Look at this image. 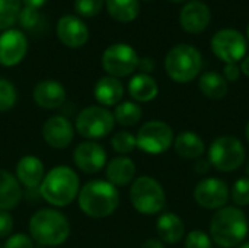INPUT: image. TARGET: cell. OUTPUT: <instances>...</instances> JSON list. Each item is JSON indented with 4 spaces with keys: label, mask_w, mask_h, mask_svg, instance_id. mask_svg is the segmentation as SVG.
Masks as SVG:
<instances>
[{
    "label": "cell",
    "mask_w": 249,
    "mask_h": 248,
    "mask_svg": "<svg viewBox=\"0 0 249 248\" xmlns=\"http://www.w3.org/2000/svg\"><path fill=\"white\" fill-rule=\"evenodd\" d=\"M248 231V218L238 206L219 209L210 222V238L223 248L239 247L247 238Z\"/></svg>",
    "instance_id": "cell-1"
},
{
    "label": "cell",
    "mask_w": 249,
    "mask_h": 248,
    "mask_svg": "<svg viewBox=\"0 0 249 248\" xmlns=\"http://www.w3.org/2000/svg\"><path fill=\"white\" fill-rule=\"evenodd\" d=\"M80 191V181L77 174L66 165H58L47 172L44 177L39 193L41 197L57 208L69 206L77 199Z\"/></svg>",
    "instance_id": "cell-2"
},
{
    "label": "cell",
    "mask_w": 249,
    "mask_h": 248,
    "mask_svg": "<svg viewBox=\"0 0 249 248\" xmlns=\"http://www.w3.org/2000/svg\"><path fill=\"white\" fill-rule=\"evenodd\" d=\"M80 210L95 219H102L112 215L120 205L117 187L105 180H95L85 184L77 196Z\"/></svg>",
    "instance_id": "cell-3"
},
{
    "label": "cell",
    "mask_w": 249,
    "mask_h": 248,
    "mask_svg": "<svg viewBox=\"0 0 249 248\" xmlns=\"http://www.w3.org/2000/svg\"><path fill=\"white\" fill-rule=\"evenodd\" d=\"M29 235L44 247L61 246L70 235L69 219L55 209H41L31 216Z\"/></svg>",
    "instance_id": "cell-4"
},
{
    "label": "cell",
    "mask_w": 249,
    "mask_h": 248,
    "mask_svg": "<svg viewBox=\"0 0 249 248\" xmlns=\"http://www.w3.org/2000/svg\"><path fill=\"white\" fill-rule=\"evenodd\" d=\"M203 69L201 53L188 44H179L171 48L165 57V70L168 76L178 83L194 80Z\"/></svg>",
    "instance_id": "cell-5"
},
{
    "label": "cell",
    "mask_w": 249,
    "mask_h": 248,
    "mask_svg": "<svg viewBox=\"0 0 249 248\" xmlns=\"http://www.w3.org/2000/svg\"><path fill=\"white\" fill-rule=\"evenodd\" d=\"M130 200L133 208L142 215H158L166 205V194L160 183L149 175L139 177L130 189Z\"/></svg>",
    "instance_id": "cell-6"
},
{
    "label": "cell",
    "mask_w": 249,
    "mask_h": 248,
    "mask_svg": "<svg viewBox=\"0 0 249 248\" xmlns=\"http://www.w3.org/2000/svg\"><path fill=\"white\" fill-rule=\"evenodd\" d=\"M245 148L235 136L214 139L209 149V162L220 172L236 171L245 162Z\"/></svg>",
    "instance_id": "cell-7"
},
{
    "label": "cell",
    "mask_w": 249,
    "mask_h": 248,
    "mask_svg": "<svg viewBox=\"0 0 249 248\" xmlns=\"http://www.w3.org/2000/svg\"><path fill=\"white\" fill-rule=\"evenodd\" d=\"M115 126L114 114L101 105H90L77 114L74 130L88 140H96L108 136Z\"/></svg>",
    "instance_id": "cell-8"
},
{
    "label": "cell",
    "mask_w": 249,
    "mask_h": 248,
    "mask_svg": "<svg viewBox=\"0 0 249 248\" xmlns=\"http://www.w3.org/2000/svg\"><path fill=\"white\" fill-rule=\"evenodd\" d=\"M174 139L172 127L159 120L144 123L136 136L137 148L149 155H160L166 152L174 145Z\"/></svg>",
    "instance_id": "cell-9"
},
{
    "label": "cell",
    "mask_w": 249,
    "mask_h": 248,
    "mask_svg": "<svg viewBox=\"0 0 249 248\" xmlns=\"http://www.w3.org/2000/svg\"><path fill=\"white\" fill-rule=\"evenodd\" d=\"M139 60V54L131 45L115 42L104 51L101 63L108 76L120 79L130 76L137 69Z\"/></svg>",
    "instance_id": "cell-10"
},
{
    "label": "cell",
    "mask_w": 249,
    "mask_h": 248,
    "mask_svg": "<svg viewBox=\"0 0 249 248\" xmlns=\"http://www.w3.org/2000/svg\"><path fill=\"white\" fill-rule=\"evenodd\" d=\"M248 50L247 38L233 28H225L217 31L212 38V51L217 58L229 63H238L245 58Z\"/></svg>",
    "instance_id": "cell-11"
},
{
    "label": "cell",
    "mask_w": 249,
    "mask_h": 248,
    "mask_svg": "<svg viewBox=\"0 0 249 248\" xmlns=\"http://www.w3.org/2000/svg\"><path fill=\"white\" fill-rule=\"evenodd\" d=\"M231 197L228 184L214 177L203 178L194 189V200L198 206L209 210H219L226 206Z\"/></svg>",
    "instance_id": "cell-12"
},
{
    "label": "cell",
    "mask_w": 249,
    "mask_h": 248,
    "mask_svg": "<svg viewBox=\"0 0 249 248\" xmlns=\"http://www.w3.org/2000/svg\"><path fill=\"white\" fill-rule=\"evenodd\" d=\"M28 39L19 29L10 28L0 34V64L4 67L18 66L26 56Z\"/></svg>",
    "instance_id": "cell-13"
},
{
    "label": "cell",
    "mask_w": 249,
    "mask_h": 248,
    "mask_svg": "<svg viewBox=\"0 0 249 248\" xmlns=\"http://www.w3.org/2000/svg\"><path fill=\"white\" fill-rule=\"evenodd\" d=\"M57 37L63 45L69 48H79L83 47L89 39V29L88 25L83 22L82 18L76 15H64L58 19L55 28Z\"/></svg>",
    "instance_id": "cell-14"
},
{
    "label": "cell",
    "mask_w": 249,
    "mask_h": 248,
    "mask_svg": "<svg viewBox=\"0 0 249 248\" xmlns=\"http://www.w3.org/2000/svg\"><path fill=\"white\" fill-rule=\"evenodd\" d=\"M73 161L80 171L95 174L107 165V152L93 140L82 142L73 152Z\"/></svg>",
    "instance_id": "cell-15"
},
{
    "label": "cell",
    "mask_w": 249,
    "mask_h": 248,
    "mask_svg": "<svg viewBox=\"0 0 249 248\" xmlns=\"http://www.w3.org/2000/svg\"><path fill=\"white\" fill-rule=\"evenodd\" d=\"M42 137L51 148L64 149L73 142L74 127L66 117L53 115L42 126Z\"/></svg>",
    "instance_id": "cell-16"
},
{
    "label": "cell",
    "mask_w": 249,
    "mask_h": 248,
    "mask_svg": "<svg viewBox=\"0 0 249 248\" xmlns=\"http://www.w3.org/2000/svg\"><path fill=\"white\" fill-rule=\"evenodd\" d=\"M212 20V12L209 6L200 0L187 3L179 13V23L188 34H201Z\"/></svg>",
    "instance_id": "cell-17"
},
{
    "label": "cell",
    "mask_w": 249,
    "mask_h": 248,
    "mask_svg": "<svg viewBox=\"0 0 249 248\" xmlns=\"http://www.w3.org/2000/svg\"><path fill=\"white\" fill-rule=\"evenodd\" d=\"M32 96L38 107L44 110H55L64 104L66 89L60 82L47 79L35 85Z\"/></svg>",
    "instance_id": "cell-18"
},
{
    "label": "cell",
    "mask_w": 249,
    "mask_h": 248,
    "mask_svg": "<svg viewBox=\"0 0 249 248\" xmlns=\"http://www.w3.org/2000/svg\"><path fill=\"white\" fill-rule=\"evenodd\" d=\"M20 186L26 189H36L41 186L45 177V168L39 158L34 155H26L19 159L16 165V175Z\"/></svg>",
    "instance_id": "cell-19"
},
{
    "label": "cell",
    "mask_w": 249,
    "mask_h": 248,
    "mask_svg": "<svg viewBox=\"0 0 249 248\" xmlns=\"http://www.w3.org/2000/svg\"><path fill=\"white\" fill-rule=\"evenodd\" d=\"M107 181L114 187H123L130 184L136 177V164L128 156H117L107 164Z\"/></svg>",
    "instance_id": "cell-20"
},
{
    "label": "cell",
    "mask_w": 249,
    "mask_h": 248,
    "mask_svg": "<svg viewBox=\"0 0 249 248\" xmlns=\"http://www.w3.org/2000/svg\"><path fill=\"white\" fill-rule=\"evenodd\" d=\"M93 95L101 104V107H114L118 105L123 99L124 86L120 79L112 76H104L96 82L93 88Z\"/></svg>",
    "instance_id": "cell-21"
},
{
    "label": "cell",
    "mask_w": 249,
    "mask_h": 248,
    "mask_svg": "<svg viewBox=\"0 0 249 248\" xmlns=\"http://www.w3.org/2000/svg\"><path fill=\"white\" fill-rule=\"evenodd\" d=\"M156 231L159 238L166 244H177L185 237L184 221L172 212H166L159 216L156 222Z\"/></svg>",
    "instance_id": "cell-22"
},
{
    "label": "cell",
    "mask_w": 249,
    "mask_h": 248,
    "mask_svg": "<svg viewBox=\"0 0 249 248\" xmlns=\"http://www.w3.org/2000/svg\"><path fill=\"white\" fill-rule=\"evenodd\" d=\"M22 200V186L9 171L0 170V210H12Z\"/></svg>",
    "instance_id": "cell-23"
},
{
    "label": "cell",
    "mask_w": 249,
    "mask_h": 248,
    "mask_svg": "<svg viewBox=\"0 0 249 248\" xmlns=\"http://www.w3.org/2000/svg\"><path fill=\"white\" fill-rule=\"evenodd\" d=\"M175 152L184 159H200L206 152L203 139L194 132H182L174 139Z\"/></svg>",
    "instance_id": "cell-24"
},
{
    "label": "cell",
    "mask_w": 249,
    "mask_h": 248,
    "mask_svg": "<svg viewBox=\"0 0 249 248\" xmlns=\"http://www.w3.org/2000/svg\"><path fill=\"white\" fill-rule=\"evenodd\" d=\"M128 94L137 102H150L158 96L159 86L150 75L139 73L130 79Z\"/></svg>",
    "instance_id": "cell-25"
},
{
    "label": "cell",
    "mask_w": 249,
    "mask_h": 248,
    "mask_svg": "<svg viewBox=\"0 0 249 248\" xmlns=\"http://www.w3.org/2000/svg\"><path fill=\"white\" fill-rule=\"evenodd\" d=\"M198 88L201 94L209 99H222L226 96L229 88L228 80L223 77V75L217 72H207L200 76Z\"/></svg>",
    "instance_id": "cell-26"
},
{
    "label": "cell",
    "mask_w": 249,
    "mask_h": 248,
    "mask_svg": "<svg viewBox=\"0 0 249 248\" xmlns=\"http://www.w3.org/2000/svg\"><path fill=\"white\" fill-rule=\"evenodd\" d=\"M107 10L117 22H133L140 13L139 0H105Z\"/></svg>",
    "instance_id": "cell-27"
},
{
    "label": "cell",
    "mask_w": 249,
    "mask_h": 248,
    "mask_svg": "<svg viewBox=\"0 0 249 248\" xmlns=\"http://www.w3.org/2000/svg\"><path fill=\"white\" fill-rule=\"evenodd\" d=\"M114 120L115 123L124 126V127H131L134 124H137L143 115V111L140 108V105L137 102L133 101H124L120 102L115 110H114Z\"/></svg>",
    "instance_id": "cell-28"
},
{
    "label": "cell",
    "mask_w": 249,
    "mask_h": 248,
    "mask_svg": "<svg viewBox=\"0 0 249 248\" xmlns=\"http://www.w3.org/2000/svg\"><path fill=\"white\" fill-rule=\"evenodd\" d=\"M22 0H0V31L10 29L19 18Z\"/></svg>",
    "instance_id": "cell-29"
},
{
    "label": "cell",
    "mask_w": 249,
    "mask_h": 248,
    "mask_svg": "<svg viewBox=\"0 0 249 248\" xmlns=\"http://www.w3.org/2000/svg\"><path fill=\"white\" fill-rule=\"evenodd\" d=\"M111 146H112V149H114L117 153L125 156L127 153L133 152V151L137 148L136 136H134L133 133L127 132V130L117 132V133L112 136V139H111Z\"/></svg>",
    "instance_id": "cell-30"
},
{
    "label": "cell",
    "mask_w": 249,
    "mask_h": 248,
    "mask_svg": "<svg viewBox=\"0 0 249 248\" xmlns=\"http://www.w3.org/2000/svg\"><path fill=\"white\" fill-rule=\"evenodd\" d=\"M18 99L16 88L6 79L0 77V113L9 111L15 107Z\"/></svg>",
    "instance_id": "cell-31"
},
{
    "label": "cell",
    "mask_w": 249,
    "mask_h": 248,
    "mask_svg": "<svg viewBox=\"0 0 249 248\" xmlns=\"http://www.w3.org/2000/svg\"><path fill=\"white\" fill-rule=\"evenodd\" d=\"M19 25L26 29V31H35L41 26L42 23V16L39 13L38 9H32V7H22L19 18H18Z\"/></svg>",
    "instance_id": "cell-32"
},
{
    "label": "cell",
    "mask_w": 249,
    "mask_h": 248,
    "mask_svg": "<svg viewBox=\"0 0 249 248\" xmlns=\"http://www.w3.org/2000/svg\"><path fill=\"white\" fill-rule=\"evenodd\" d=\"M105 4V0H74V10L79 18L96 16Z\"/></svg>",
    "instance_id": "cell-33"
},
{
    "label": "cell",
    "mask_w": 249,
    "mask_h": 248,
    "mask_svg": "<svg viewBox=\"0 0 249 248\" xmlns=\"http://www.w3.org/2000/svg\"><path fill=\"white\" fill-rule=\"evenodd\" d=\"M232 200L236 206H248L249 205V178H239L235 181L232 187Z\"/></svg>",
    "instance_id": "cell-34"
},
{
    "label": "cell",
    "mask_w": 249,
    "mask_h": 248,
    "mask_svg": "<svg viewBox=\"0 0 249 248\" xmlns=\"http://www.w3.org/2000/svg\"><path fill=\"white\" fill-rule=\"evenodd\" d=\"M185 248H213V240L204 231L196 229L185 237Z\"/></svg>",
    "instance_id": "cell-35"
},
{
    "label": "cell",
    "mask_w": 249,
    "mask_h": 248,
    "mask_svg": "<svg viewBox=\"0 0 249 248\" xmlns=\"http://www.w3.org/2000/svg\"><path fill=\"white\" fill-rule=\"evenodd\" d=\"M3 248H34V240L26 234H15L6 240Z\"/></svg>",
    "instance_id": "cell-36"
},
{
    "label": "cell",
    "mask_w": 249,
    "mask_h": 248,
    "mask_svg": "<svg viewBox=\"0 0 249 248\" xmlns=\"http://www.w3.org/2000/svg\"><path fill=\"white\" fill-rule=\"evenodd\" d=\"M13 229V218L7 210H0V238L10 235Z\"/></svg>",
    "instance_id": "cell-37"
},
{
    "label": "cell",
    "mask_w": 249,
    "mask_h": 248,
    "mask_svg": "<svg viewBox=\"0 0 249 248\" xmlns=\"http://www.w3.org/2000/svg\"><path fill=\"white\" fill-rule=\"evenodd\" d=\"M242 72L241 67L238 66V63H229L223 67V77L228 82H236L241 77Z\"/></svg>",
    "instance_id": "cell-38"
},
{
    "label": "cell",
    "mask_w": 249,
    "mask_h": 248,
    "mask_svg": "<svg viewBox=\"0 0 249 248\" xmlns=\"http://www.w3.org/2000/svg\"><path fill=\"white\" fill-rule=\"evenodd\" d=\"M137 69H140V70H142V73L149 75V73L155 69V63H153V60H152V58L144 57V58H140V60H139V66H137Z\"/></svg>",
    "instance_id": "cell-39"
},
{
    "label": "cell",
    "mask_w": 249,
    "mask_h": 248,
    "mask_svg": "<svg viewBox=\"0 0 249 248\" xmlns=\"http://www.w3.org/2000/svg\"><path fill=\"white\" fill-rule=\"evenodd\" d=\"M210 167H212V164L209 162V159H198L194 165V171L200 175H204L209 172Z\"/></svg>",
    "instance_id": "cell-40"
},
{
    "label": "cell",
    "mask_w": 249,
    "mask_h": 248,
    "mask_svg": "<svg viewBox=\"0 0 249 248\" xmlns=\"http://www.w3.org/2000/svg\"><path fill=\"white\" fill-rule=\"evenodd\" d=\"M140 248H165V247H163L162 241L155 240V238H150V240H146V241L142 244V247Z\"/></svg>",
    "instance_id": "cell-41"
},
{
    "label": "cell",
    "mask_w": 249,
    "mask_h": 248,
    "mask_svg": "<svg viewBox=\"0 0 249 248\" xmlns=\"http://www.w3.org/2000/svg\"><path fill=\"white\" fill-rule=\"evenodd\" d=\"M47 0H22V3L26 6V7H32V9H39L41 6L45 4Z\"/></svg>",
    "instance_id": "cell-42"
},
{
    "label": "cell",
    "mask_w": 249,
    "mask_h": 248,
    "mask_svg": "<svg viewBox=\"0 0 249 248\" xmlns=\"http://www.w3.org/2000/svg\"><path fill=\"white\" fill-rule=\"evenodd\" d=\"M241 72H242V75H245L247 77H249V56H247L242 60V63H241Z\"/></svg>",
    "instance_id": "cell-43"
},
{
    "label": "cell",
    "mask_w": 249,
    "mask_h": 248,
    "mask_svg": "<svg viewBox=\"0 0 249 248\" xmlns=\"http://www.w3.org/2000/svg\"><path fill=\"white\" fill-rule=\"evenodd\" d=\"M245 136H247V140L249 143V121L247 123V127H245Z\"/></svg>",
    "instance_id": "cell-44"
},
{
    "label": "cell",
    "mask_w": 249,
    "mask_h": 248,
    "mask_svg": "<svg viewBox=\"0 0 249 248\" xmlns=\"http://www.w3.org/2000/svg\"><path fill=\"white\" fill-rule=\"evenodd\" d=\"M236 248H249V243H242L239 247H236Z\"/></svg>",
    "instance_id": "cell-45"
},
{
    "label": "cell",
    "mask_w": 249,
    "mask_h": 248,
    "mask_svg": "<svg viewBox=\"0 0 249 248\" xmlns=\"http://www.w3.org/2000/svg\"><path fill=\"white\" fill-rule=\"evenodd\" d=\"M169 1H172V3H182V1H185V0H169Z\"/></svg>",
    "instance_id": "cell-46"
},
{
    "label": "cell",
    "mask_w": 249,
    "mask_h": 248,
    "mask_svg": "<svg viewBox=\"0 0 249 248\" xmlns=\"http://www.w3.org/2000/svg\"><path fill=\"white\" fill-rule=\"evenodd\" d=\"M247 174H248V178H249V159H248V162H247Z\"/></svg>",
    "instance_id": "cell-47"
},
{
    "label": "cell",
    "mask_w": 249,
    "mask_h": 248,
    "mask_svg": "<svg viewBox=\"0 0 249 248\" xmlns=\"http://www.w3.org/2000/svg\"><path fill=\"white\" fill-rule=\"evenodd\" d=\"M247 37H248V42H249V23H248V28H247Z\"/></svg>",
    "instance_id": "cell-48"
},
{
    "label": "cell",
    "mask_w": 249,
    "mask_h": 248,
    "mask_svg": "<svg viewBox=\"0 0 249 248\" xmlns=\"http://www.w3.org/2000/svg\"><path fill=\"white\" fill-rule=\"evenodd\" d=\"M0 248H3V246H0Z\"/></svg>",
    "instance_id": "cell-49"
},
{
    "label": "cell",
    "mask_w": 249,
    "mask_h": 248,
    "mask_svg": "<svg viewBox=\"0 0 249 248\" xmlns=\"http://www.w3.org/2000/svg\"><path fill=\"white\" fill-rule=\"evenodd\" d=\"M144 1H149V0H144Z\"/></svg>",
    "instance_id": "cell-50"
}]
</instances>
